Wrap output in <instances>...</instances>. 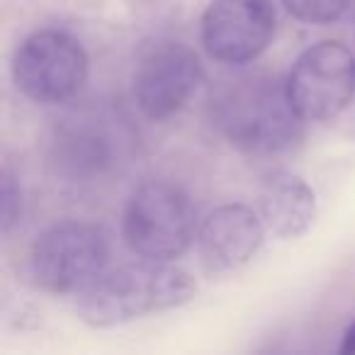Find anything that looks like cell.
Returning <instances> with one entry per match:
<instances>
[{
	"instance_id": "6",
	"label": "cell",
	"mask_w": 355,
	"mask_h": 355,
	"mask_svg": "<svg viewBox=\"0 0 355 355\" xmlns=\"http://www.w3.org/2000/svg\"><path fill=\"white\" fill-rule=\"evenodd\" d=\"M88 73L90 64L83 44L64 30L32 32L12 59L17 90L37 105L71 103L83 90Z\"/></svg>"
},
{
	"instance_id": "5",
	"label": "cell",
	"mask_w": 355,
	"mask_h": 355,
	"mask_svg": "<svg viewBox=\"0 0 355 355\" xmlns=\"http://www.w3.org/2000/svg\"><path fill=\"white\" fill-rule=\"evenodd\" d=\"M110 246L95 224L66 219L37 236L30 251V275L37 287L51 295L85 292L105 270Z\"/></svg>"
},
{
	"instance_id": "11",
	"label": "cell",
	"mask_w": 355,
	"mask_h": 355,
	"mask_svg": "<svg viewBox=\"0 0 355 355\" xmlns=\"http://www.w3.org/2000/svg\"><path fill=\"white\" fill-rule=\"evenodd\" d=\"M258 209L268 232L280 239H300L314 224L316 195L300 175L275 171L263 180Z\"/></svg>"
},
{
	"instance_id": "8",
	"label": "cell",
	"mask_w": 355,
	"mask_h": 355,
	"mask_svg": "<svg viewBox=\"0 0 355 355\" xmlns=\"http://www.w3.org/2000/svg\"><path fill=\"white\" fill-rule=\"evenodd\" d=\"M285 83L304 122H329L355 98V56L338 42H319L302 51Z\"/></svg>"
},
{
	"instance_id": "2",
	"label": "cell",
	"mask_w": 355,
	"mask_h": 355,
	"mask_svg": "<svg viewBox=\"0 0 355 355\" xmlns=\"http://www.w3.org/2000/svg\"><path fill=\"white\" fill-rule=\"evenodd\" d=\"M212 122L234 148L270 156L290 148L302 137L304 119L292 107L285 80L253 73L219 90L212 105Z\"/></svg>"
},
{
	"instance_id": "9",
	"label": "cell",
	"mask_w": 355,
	"mask_h": 355,
	"mask_svg": "<svg viewBox=\"0 0 355 355\" xmlns=\"http://www.w3.org/2000/svg\"><path fill=\"white\" fill-rule=\"evenodd\" d=\"M275 30L272 0H212L200 22L205 51L227 66L256 61L270 46Z\"/></svg>"
},
{
	"instance_id": "14",
	"label": "cell",
	"mask_w": 355,
	"mask_h": 355,
	"mask_svg": "<svg viewBox=\"0 0 355 355\" xmlns=\"http://www.w3.org/2000/svg\"><path fill=\"white\" fill-rule=\"evenodd\" d=\"M340 353L343 355H355V321L345 329L343 343H340Z\"/></svg>"
},
{
	"instance_id": "10",
	"label": "cell",
	"mask_w": 355,
	"mask_h": 355,
	"mask_svg": "<svg viewBox=\"0 0 355 355\" xmlns=\"http://www.w3.org/2000/svg\"><path fill=\"white\" fill-rule=\"evenodd\" d=\"M266 222L246 205H222L202 219L198 251L212 275H227L243 268L263 246Z\"/></svg>"
},
{
	"instance_id": "1",
	"label": "cell",
	"mask_w": 355,
	"mask_h": 355,
	"mask_svg": "<svg viewBox=\"0 0 355 355\" xmlns=\"http://www.w3.org/2000/svg\"><path fill=\"white\" fill-rule=\"evenodd\" d=\"M137 129L122 107L98 100L71 107L51 139V163L73 185L107 183L122 175L137 153Z\"/></svg>"
},
{
	"instance_id": "3",
	"label": "cell",
	"mask_w": 355,
	"mask_h": 355,
	"mask_svg": "<svg viewBox=\"0 0 355 355\" xmlns=\"http://www.w3.org/2000/svg\"><path fill=\"white\" fill-rule=\"evenodd\" d=\"M195 282L180 268L146 261L105 270L76 297V314L93 329H112L158 311L175 309L193 300Z\"/></svg>"
},
{
	"instance_id": "13",
	"label": "cell",
	"mask_w": 355,
	"mask_h": 355,
	"mask_svg": "<svg viewBox=\"0 0 355 355\" xmlns=\"http://www.w3.org/2000/svg\"><path fill=\"white\" fill-rule=\"evenodd\" d=\"M22 217V190L10 173H3V232L10 234Z\"/></svg>"
},
{
	"instance_id": "7",
	"label": "cell",
	"mask_w": 355,
	"mask_h": 355,
	"mask_svg": "<svg viewBox=\"0 0 355 355\" xmlns=\"http://www.w3.org/2000/svg\"><path fill=\"white\" fill-rule=\"evenodd\" d=\"M205 83V69L188 44L158 40L141 49L132 73V93L139 112L151 122L178 114Z\"/></svg>"
},
{
	"instance_id": "4",
	"label": "cell",
	"mask_w": 355,
	"mask_h": 355,
	"mask_svg": "<svg viewBox=\"0 0 355 355\" xmlns=\"http://www.w3.org/2000/svg\"><path fill=\"white\" fill-rule=\"evenodd\" d=\"M198 212L180 185L146 180L124 207V241L146 261L171 263L198 241Z\"/></svg>"
},
{
	"instance_id": "12",
	"label": "cell",
	"mask_w": 355,
	"mask_h": 355,
	"mask_svg": "<svg viewBox=\"0 0 355 355\" xmlns=\"http://www.w3.org/2000/svg\"><path fill=\"white\" fill-rule=\"evenodd\" d=\"M292 17L306 25H331L348 10L350 0H282Z\"/></svg>"
}]
</instances>
